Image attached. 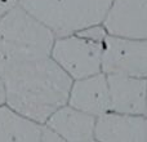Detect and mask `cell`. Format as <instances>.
<instances>
[{
	"label": "cell",
	"mask_w": 147,
	"mask_h": 142,
	"mask_svg": "<svg viewBox=\"0 0 147 142\" xmlns=\"http://www.w3.org/2000/svg\"><path fill=\"white\" fill-rule=\"evenodd\" d=\"M112 0H20L18 4L40 21L56 38L102 25Z\"/></svg>",
	"instance_id": "obj_2"
},
{
	"label": "cell",
	"mask_w": 147,
	"mask_h": 142,
	"mask_svg": "<svg viewBox=\"0 0 147 142\" xmlns=\"http://www.w3.org/2000/svg\"><path fill=\"white\" fill-rule=\"evenodd\" d=\"M102 49L103 43L72 34L54 39L49 57L71 80H79L102 72Z\"/></svg>",
	"instance_id": "obj_4"
},
{
	"label": "cell",
	"mask_w": 147,
	"mask_h": 142,
	"mask_svg": "<svg viewBox=\"0 0 147 142\" xmlns=\"http://www.w3.org/2000/svg\"><path fill=\"white\" fill-rule=\"evenodd\" d=\"M102 26L110 36L147 39V0H112Z\"/></svg>",
	"instance_id": "obj_6"
},
{
	"label": "cell",
	"mask_w": 147,
	"mask_h": 142,
	"mask_svg": "<svg viewBox=\"0 0 147 142\" xmlns=\"http://www.w3.org/2000/svg\"><path fill=\"white\" fill-rule=\"evenodd\" d=\"M1 79L5 106L40 125L67 105L72 84L71 78L51 57L12 62Z\"/></svg>",
	"instance_id": "obj_1"
},
{
	"label": "cell",
	"mask_w": 147,
	"mask_h": 142,
	"mask_svg": "<svg viewBox=\"0 0 147 142\" xmlns=\"http://www.w3.org/2000/svg\"><path fill=\"white\" fill-rule=\"evenodd\" d=\"M110 111L124 115L146 116L147 79L124 75H106Z\"/></svg>",
	"instance_id": "obj_7"
},
{
	"label": "cell",
	"mask_w": 147,
	"mask_h": 142,
	"mask_svg": "<svg viewBox=\"0 0 147 142\" xmlns=\"http://www.w3.org/2000/svg\"><path fill=\"white\" fill-rule=\"evenodd\" d=\"M5 106V85L3 79L0 78V107Z\"/></svg>",
	"instance_id": "obj_15"
},
{
	"label": "cell",
	"mask_w": 147,
	"mask_h": 142,
	"mask_svg": "<svg viewBox=\"0 0 147 142\" xmlns=\"http://www.w3.org/2000/svg\"><path fill=\"white\" fill-rule=\"evenodd\" d=\"M97 142H145V116L106 112L96 118Z\"/></svg>",
	"instance_id": "obj_9"
},
{
	"label": "cell",
	"mask_w": 147,
	"mask_h": 142,
	"mask_svg": "<svg viewBox=\"0 0 147 142\" xmlns=\"http://www.w3.org/2000/svg\"><path fill=\"white\" fill-rule=\"evenodd\" d=\"M145 142H147V115L145 116Z\"/></svg>",
	"instance_id": "obj_16"
},
{
	"label": "cell",
	"mask_w": 147,
	"mask_h": 142,
	"mask_svg": "<svg viewBox=\"0 0 147 142\" xmlns=\"http://www.w3.org/2000/svg\"><path fill=\"white\" fill-rule=\"evenodd\" d=\"M41 142H66V141L62 140L57 133H54L48 127L43 125L41 127Z\"/></svg>",
	"instance_id": "obj_13"
},
{
	"label": "cell",
	"mask_w": 147,
	"mask_h": 142,
	"mask_svg": "<svg viewBox=\"0 0 147 142\" xmlns=\"http://www.w3.org/2000/svg\"><path fill=\"white\" fill-rule=\"evenodd\" d=\"M67 105L97 118L110 111L107 76L103 72L72 80Z\"/></svg>",
	"instance_id": "obj_8"
},
{
	"label": "cell",
	"mask_w": 147,
	"mask_h": 142,
	"mask_svg": "<svg viewBox=\"0 0 147 142\" xmlns=\"http://www.w3.org/2000/svg\"><path fill=\"white\" fill-rule=\"evenodd\" d=\"M76 34H79V35H81L83 38L89 39V40H92V41H97V43H103L106 36H107L106 30L103 28L102 25L92 26V27H88V28H85V30H81Z\"/></svg>",
	"instance_id": "obj_12"
},
{
	"label": "cell",
	"mask_w": 147,
	"mask_h": 142,
	"mask_svg": "<svg viewBox=\"0 0 147 142\" xmlns=\"http://www.w3.org/2000/svg\"><path fill=\"white\" fill-rule=\"evenodd\" d=\"M146 115H147V114H146Z\"/></svg>",
	"instance_id": "obj_18"
},
{
	"label": "cell",
	"mask_w": 147,
	"mask_h": 142,
	"mask_svg": "<svg viewBox=\"0 0 147 142\" xmlns=\"http://www.w3.org/2000/svg\"><path fill=\"white\" fill-rule=\"evenodd\" d=\"M41 127L9 107H0V142H41Z\"/></svg>",
	"instance_id": "obj_11"
},
{
	"label": "cell",
	"mask_w": 147,
	"mask_h": 142,
	"mask_svg": "<svg viewBox=\"0 0 147 142\" xmlns=\"http://www.w3.org/2000/svg\"><path fill=\"white\" fill-rule=\"evenodd\" d=\"M54 39L52 31L20 4L0 20V53L7 66L17 61L49 57Z\"/></svg>",
	"instance_id": "obj_3"
},
{
	"label": "cell",
	"mask_w": 147,
	"mask_h": 142,
	"mask_svg": "<svg viewBox=\"0 0 147 142\" xmlns=\"http://www.w3.org/2000/svg\"><path fill=\"white\" fill-rule=\"evenodd\" d=\"M44 125L66 142H81L93 138L96 118L65 105L57 110Z\"/></svg>",
	"instance_id": "obj_10"
},
{
	"label": "cell",
	"mask_w": 147,
	"mask_h": 142,
	"mask_svg": "<svg viewBox=\"0 0 147 142\" xmlns=\"http://www.w3.org/2000/svg\"><path fill=\"white\" fill-rule=\"evenodd\" d=\"M102 72L147 79V39L107 35L102 49Z\"/></svg>",
	"instance_id": "obj_5"
},
{
	"label": "cell",
	"mask_w": 147,
	"mask_h": 142,
	"mask_svg": "<svg viewBox=\"0 0 147 142\" xmlns=\"http://www.w3.org/2000/svg\"><path fill=\"white\" fill-rule=\"evenodd\" d=\"M20 0H0V20L18 4Z\"/></svg>",
	"instance_id": "obj_14"
},
{
	"label": "cell",
	"mask_w": 147,
	"mask_h": 142,
	"mask_svg": "<svg viewBox=\"0 0 147 142\" xmlns=\"http://www.w3.org/2000/svg\"><path fill=\"white\" fill-rule=\"evenodd\" d=\"M81 142H97L94 138H90V140H86V141H81Z\"/></svg>",
	"instance_id": "obj_17"
}]
</instances>
